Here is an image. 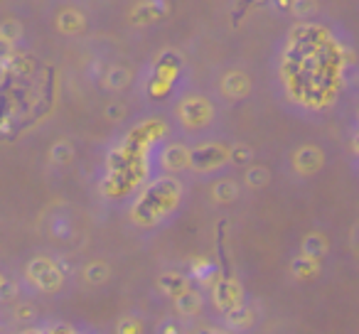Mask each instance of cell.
Listing matches in <instances>:
<instances>
[{"instance_id": "6da1fadb", "label": "cell", "mask_w": 359, "mask_h": 334, "mask_svg": "<svg viewBox=\"0 0 359 334\" xmlns=\"http://www.w3.org/2000/svg\"><path fill=\"white\" fill-rule=\"evenodd\" d=\"M180 197V185L172 180H160L143 195L140 204L135 207V216L140 214V221H153L158 216L168 214L175 207V200Z\"/></svg>"}, {"instance_id": "7a4b0ae2", "label": "cell", "mask_w": 359, "mask_h": 334, "mask_svg": "<svg viewBox=\"0 0 359 334\" xmlns=\"http://www.w3.org/2000/svg\"><path fill=\"white\" fill-rule=\"evenodd\" d=\"M27 280H30L35 288H40L42 293H55L62 285V270L55 260L50 258H35L27 263L25 270Z\"/></svg>"}, {"instance_id": "3957f363", "label": "cell", "mask_w": 359, "mask_h": 334, "mask_svg": "<svg viewBox=\"0 0 359 334\" xmlns=\"http://www.w3.org/2000/svg\"><path fill=\"white\" fill-rule=\"evenodd\" d=\"M215 305L224 314L234 312L244 305V293H241V285L231 275H219L215 283Z\"/></svg>"}, {"instance_id": "277c9868", "label": "cell", "mask_w": 359, "mask_h": 334, "mask_svg": "<svg viewBox=\"0 0 359 334\" xmlns=\"http://www.w3.org/2000/svg\"><path fill=\"white\" fill-rule=\"evenodd\" d=\"M226 160V150L222 145H202L195 153H190V165L197 170H215L217 165Z\"/></svg>"}, {"instance_id": "5b68a950", "label": "cell", "mask_w": 359, "mask_h": 334, "mask_svg": "<svg viewBox=\"0 0 359 334\" xmlns=\"http://www.w3.org/2000/svg\"><path fill=\"white\" fill-rule=\"evenodd\" d=\"M320 165H323V153H320L318 148H313V145H305V148H300L298 153H295V167H298L303 175L315 172Z\"/></svg>"}, {"instance_id": "8992f818", "label": "cell", "mask_w": 359, "mask_h": 334, "mask_svg": "<svg viewBox=\"0 0 359 334\" xmlns=\"http://www.w3.org/2000/svg\"><path fill=\"white\" fill-rule=\"evenodd\" d=\"M160 290H163L165 295H170V298H180V295L185 293V290H190V278L187 275H180V273H165L160 275Z\"/></svg>"}, {"instance_id": "52a82bcc", "label": "cell", "mask_w": 359, "mask_h": 334, "mask_svg": "<svg viewBox=\"0 0 359 334\" xmlns=\"http://www.w3.org/2000/svg\"><path fill=\"white\" fill-rule=\"evenodd\" d=\"M180 111H182V120H185V123H190V125L202 123V120L210 118V106H207L202 99H190V101H185Z\"/></svg>"}, {"instance_id": "ba28073f", "label": "cell", "mask_w": 359, "mask_h": 334, "mask_svg": "<svg viewBox=\"0 0 359 334\" xmlns=\"http://www.w3.org/2000/svg\"><path fill=\"white\" fill-rule=\"evenodd\" d=\"M175 307H177V314H182V317H192V314H197L202 309V298L197 290H185V293L180 295V298H175Z\"/></svg>"}, {"instance_id": "9c48e42d", "label": "cell", "mask_w": 359, "mask_h": 334, "mask_svg": "<svg viewBox=\"0 0 359 334\" xmlns=\"http://www.w3.org/2000/svg\"><path fill=\"white\" fill-rule=\"evenodd\" d=\"M222 89H224V94L231 96V99H239V96H244L246 91H249V81H246V76L239 74V71H231V74H226L224 81H222Z\"/></svg>"}, {"instance_id": "30bf717a", "label": "cell", "mask_w": 359, "mask_h": 334, "mask_svg": "<svg viewBox=\"0 0 359 334\" xmlns=\"http://www.w3.org/2000/svg\"><path fill=\"white\" fill-rule=\"evenodd\" d=\"M187 162H190V153H187L182 145H170L163 153V165L168 170H177V167H182V165H187Z\"/></svg>"}, {"instance_id": "8fae6325", "label": "cell", "mask_w": 359, "mask_h": 334, "mask_svg": "<svg viewBox=\"0 0 359 334\" xmlns=\"http://www.w3.org/2000/svg\"><path fill=\"white\" fill-rule=\"evenodd\" d=\"M226 322H229V327L236 329V332H244V329H249L251 324H254V312H251L246 305H241L239 309L226 314Z\"/></svg>"}, {"instance_id": "7c38bea8", "label": "cell", "mask_w": 359, "mask_h": 334, "mask_svg": "<svg viewBox=\"0 0 359 334\" xmlns=\"http://www.w3.org/2000/svg\"><path fill=\"white\" fill-rule=\"evenodd\" d=\"M325 251H327V241H325V236L320 234H310L305 236L303 241V256H308V258H323Z\"/></svg>"}, {"instance_id": "4fadbf2b", "label": "cell", "mask_w": 359, "mask_h": 334, "mask_svg": "<svg viewBox=\"0 0 359 334\" xmlns=\"http://www.w3.org/2000/svg\"><path fill=\"white\" fill-rule=\"evenodd\" d=\"M236 195H239V187H236V182H231V180L217 182V187H215V200L217 202H234Z\"/></svg>"}, {"instance_id": "5bb4252c", "label": "cell", "mask_w": 359, "mask_h": 334, "mask_svg": "<svg viewBox=\"0 0 359 334\" xmlns=\"http://www.w3.org/2000/svg\"><path fill=\"white\" fill-rule=\"evenodd\" d=\"M293 273L298 278H310V275L318 273V260L308 258V256H300V258L293 260Z\"/></svg>"}, {"instance_id": "9a60e30c", "label": "cell", "mask_w": 359, "mask_h": 334, "mask_svg": "<svg viewBox=\"0 0 359 334\" xmlns=\"http://www.w3.org/2000/svg\"><path fill=\"white\" fill-rule=\"evenodd\" d=\"M84 278L89 280L91 285H99L109 278V265L106 263H89L84 268Z\"/></svg>"}, {"instance_id": "2e32d148", "label": "cell", "mask_w": 359, "mask_h": 334, "mask_svg": "<svg viewBox=\"0 0 359 334\" xmlns=\"http://www.w3.org/2000/svg\"><path fill=\"white\" fill-rule=\"evenodd\" d=\"M22 334H81L79 329L69 327V324H47V327H32L25 329Z\"/></svg>"}, {"instance_id": "e0dca14e", "label": "cell", "mask_w": 359, "mask_h": 334, "mask_svg": "<svg viewBox=\"0 0 359 334\" xmlns=\"http://www.w3.org/2000/svg\"><path fill=\"white\" fill-rule=\"evenodd\" d=\"M130 74L128 69H123V67H116V69L109 71V86L111 89H123L126 84H128Z\"/></svg>"}, {"instance_id": "ac0fdd59", "label": "cell", "mask_w": 359, "mask_h": 334, "mask_svg": "<svg viewBox=\"0 0 359 334\" xmlns=\"http://www.w3.org/2000/svg\"><path fill=\"white\" fill-rule=\"evenodd\" d=\"M246 180H249L251 187H264L266 182H269V170H266V167H251V170L246 172Z\"/></svg>"}, {"instance_id": "d6986e66", "label": "cell", "mask_w": 359, "mask_h": 334, "mask_svg": "<svg viewBox=\"0 0 359 334\" xmlns=\"http://www.w3.org/2000/svg\"><path fill=\"white\" fill-rule=\"evenodd\" d=\"M60 27H62V30H67V32L76 30V27H81V18L76 15V13H72V11L62 13V15H60Z\"/></svg>"}, {"instance_id": "ffe728a7", "label": "cell", "mask_w": 359, "mask_h": 334, "mask_svg": "<svg viewBox=\"0 0 359 334\" xmlns=\"http://www.w3.org/2000/svg\"><path fill=\"white\" fill-rule=\"evenodd\" d=\"M116 332L118 334H140V322L135 317H123L116 324Z\"/></svg>"}, {"instance_id": "44dd1931", "label": "cell", "mask_w": 359, "mask_h": 334, "mask_svg": "<svg viewBox=\"0 0 359 334\" xmlns=\"http://www.w3.org/2000/svg\"><path fill=\"white\" fill-rule=\"evenodd\" d=\"M315 11V0H293V13L298 18H305Z\"/></svg>"}, {"instance_id": "7402d4cb", "label": "cell", "mask_w": 359, "mask_h": 334, "mask_svg": "<svg viewBox=\"0 0 359 334\" xmlns=\"http://www.w3.org/2000/svg\"><path fill=\"white\" fill-rule=\"evenodd\" d=\"M52 158H55V162H67V160L72 158V148L67 143H60L52 148Z\"/></svg>"}, {"instance_id": "603a6c76", "label": "cell", "mask_w": 359, "mask_h": 334, "mask_svg": "<svg viewBox=\"0 0 359 334\" xmlns=\"http://www.w3.org/2000/svg\"><path fill=\"white\" fill-rule=\"evenodd\" d=\"M231 158H234L236 162H244V160H249V158H251V150H249V148H244V145H239V148H234Z\"/></svg>"}, {"instance_id": "cb8c5ba5", "label": "cell", "mask_w": 359, "mask_h": 334, "mask_svg": "<svg viewBox=\"0 0 359 334\" xmlns=\"http://www.w3.org/2000/svg\"><path fill=\"white\" fill-rule=\"evenodd\" d=\"M160 334H180V327L172 322V319H168V322L163 324V329H160Z\"/></svg>"}, {"instance_id": "d4e9b609", "label": "cell", "mask_w": 359, "mask_h": 334, "mask_svg": "<svg viewBox=\"0 0 359 334\" xmlns=\"http://www.w3.org/2000/svg\"><path fill=\"white\" fill-rule=\"evenodd\" d=\"M197 334H231V332H226V329H217V327H205V329H200Z\"/></svg>"}]
</instances>
